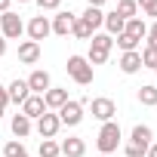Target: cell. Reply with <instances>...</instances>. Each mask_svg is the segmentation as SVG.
Here are the masks:
<instances>
[{
  "label": "cell",
  "instance_id": "obj_1",
  "mask_svg": "<svg viewBox=\"0 0 157 157\" xmlns=\"http://www.w3.org/2000/svg\"><path fill=\"white\" fill-rule=\"evenodd\" d=\"M120 142H123L120 123H117V120H108V123H102V129H99V139H96V148H99V154H114V151L120 148Z\"/></svg>",
  "mask_w": 157,
  "mask_h": 157
},
{
  "label": "cell",
  "instance_id": "obj_2",
  "mask_svg": "<svg viewBox=\"0 0 157 157\" xmlns=\"http://www.w3.org/2000/svg\"><path fill=\"white\" fill-rule=\"evenodd\" d=\"M111 46H114V37L111 34H93L90 37V56H86V62L93 68L96 65H105L108 56H111Z\"/></svg>",
  "mask_w": 157,
  "mask_h": 157
},
{
  "label": "cell",
  "instance_id": "obj_3",
  "mask_svg": "<svg viewBox=\"0 0 157 157\" xmlns=\"http://www.w3.org/2000/svg\"><path fill=\"white\" fill-rule=\"evenodd\" d=\"M68 77H71V80L74 83H80V86H90L93 83V65L86 62V56H68Z\"/></svg>",
  "mask_w": 157,
  "mask_h": 157
},
{
  "label": "cell",
  "instance_id": "obj_4",
  "mask_svg": "<svg viewBox=\"0 0 157 157\" xmlns=\"http://www.w3.org/2000/svg\"><path fill=\"white\" fill-rule=\"evenodd\" d=\"M0 34H3L6 40H19L22 34H25V22L19 19V13H3L0 16Z\"/></svg>",
  "mask_w": 157,
  "mask_h": 157
},
{
  "label": "cell",
  "instance_id": "obj_5",
  "mask_svg": "<svg viewBox=\"0 0 157 157\" xmlns=\"http://www.w3.org/2000/svg\"><path fill=\"white\" fill-rule=\"evenodd\" d=\"M56 114H59V123H62V126H77V123L83 120V102L68 99V102H65Z\"/></svg>",
  "mask_w": 157,
  "mask_h": 157
},
{
  "label": "cell",
  "instance_id": "obj_6",
  "mask_svg": "<svg viewBox=\"0 0 157 157\" xmlns=\"http://www.w3.org/2000/svg\"><path fill=\"white\" fill-rule=\"evenodd\" d=\"M25 31H28V40L40 43V40H46V37L52 34V25H49V19H46V16H34V19L25 25Z\"/></svg>",
  "mask_w": 157,
  "mask_h": 157
},
{
  "label": "cell",
  "instance_id": "obj_7",
  "mask_svg": "<svg viewBox=\"0 0 157 157\" xmlns=\"http://www.w3.org/2000/svg\"><path fill=\"white\" fill-rule=\"evenodd\" d=\"M90 108H93V117H96V120H102V123L114 120V114H117V105H114L111 99H105V96L93 99V102H90Z\"/></svg>",
  "mask_w": 157,
  "mask_h": 157
},
{
  "label": "cell",
  "instance_id": "obj_8",
  "mask_svg": "<svg viewBox=\"0 0 157 157\" xmlns=\"http://www.w3.org/2000/svg\"><path fill=\"white\" fill-rule=\"evenodd\" d=\"M59 129H62V123H59V114L56 111H46L43 117H37V136L40 139H56Z\"/></svg>",
  "mask_w": 157,
  "mask_h": 157
},
{
  "label": "cell",
  "instance_id": "obj_9",
  "mask_svg": "<svg viewBox=\"0 0 157 157\" xmlns=\"http://www.w3.org/2000/svg\"><path fill=\"white\" fill-rule=\"evenodd\" d=\"M49 86H52V77H49V71H43V68L31 71V77H28V90H31V96H43Z\"/></svg>",
  "mask_w": 157,
  "mask_h": 157
},
{
  "label": "cell",
  "instance_id": "obj_10",
  "mask_svg": "<svg viewBox=\"0 0 157 157\" xmlns=\"http://www.w3.org/2000/svg\"><path fill=\"white\" fill-rule=\"evenodd\" d=\"M74 22H77V16L68 10V13H59V16H52V34H59V37H68L71 34V28H74Z\"/></svg>",
  "mask_w": 157,
  "mask_h": 157
},
{
  "label": "cell",
  "instance_id": "obj_11",
  "mask_svg": "<svg viewBox=\"0 0 157 157\" xmlns=\"http://www.w3.org/2000/svg\"><path fill=\"white\" fill-rule=\"evenodd\" d=\"M151 142H154V132H151V126H145V123H136L132 126V132H129V145H136V148H151Z\"/></svg>",
  "mask_w": 157,
  "mask_h": 157
},
{
  "label": "cell",
  "instance_id": "obj_12",
  "mask_svg": "<svg viewBox=\"0 0 157 157\" xmlns=\"http://www.w3.org/2000/svg\"><path fill=\"white\" fill-rule=\"evenodd\" d=\"M6 96H10V102H13V105H25V99L31 96V90H28V80H19V77H16V80L6 86Z\"/></svg>",
  "mask_w": 157,
  "mask_h": 157
},
{
  "label": "cell",
  "instance_id": "obj_13",
  "mask_svg": "<svg viewBox=\"0 0 157 157\" xmlns=\"http://www.w3.org/2000/svg\"><path fill=\"white\" fill-rule=\"evenodd\" d=\"M65 102H68V90L49 86V90L43 93V105H46V111H59V108H62Z\"/></svg>",
  "mask_w": 157,
  "mask_h": 157
},
{
  "label": "cell",
  "instance_id": "obj_14",
  "mask_svg": "<svg viewBox=\"0 0 157 157\" xmlns=\"http://www.w3.org/2000/svg\"><path fill=\"white\" fill-rule=\"evenodd\" d=\"M22 114H25L28 120H37V117H43V114H46L43 96H28V99H25V105H22Z\"/></svg>",
  "mask_w": 157,
  "mask_h": 157
},
{
  "label": "cell",
  "instance_id": "obj_15",
  "mask_svg": "<svg viewBox=\"0 0 157 157\" xmlns=\"http://www.w3.org/2000/svg\"><path fill=\"white\" fill-rule=\"evenodd\" d=\"M59 151H62L65 157H83V154H86V142L77 139V136H68V139L59 145Z\"/></svg>",
  "mask_w": 157,
  "mask_h": 157
},
{
  "label": "cell",
  "instance_id": "obj_16",
  "mask_svg": "<svg viewBox=\"0 0 157 157\" xmlns=\"http://www.w3.org/2000/svg\"><path fill=\"white\" fill-rule=\"evenodd\" d=\"M37 59H40V43L22 40V43H19V62H22V65H34Z\"/></svg>",
  "mask_w": 157,
  "mask_h": 157
},
{
  "label": "cell",
  "instance_id": "obj_17",
  "mask_svg": "<svg viewBox=\"0 0 157 157\" xmlns=\"http://www.w3.org/2000/svg\"><path fill=\"white\" fill-rule=\"evenodd\" d=\"M120 71H123V74L142 71V52H139V49H136V52H123V56H120Z\"/></svg>",
  "mask_w": 157,
  "mask_h": 157
},
{
  "label": "cell",
  "instance_id": "obj_18",
  "mask_svg": "<svg viewBox=\"0 0 157 157\" xmlns=\"http://www.w3.org/2000/svg\"><path fill=\"white\" fill-rule=\"evenodd\" d=\"M123 34H129V37H136V40H142V37H148V25H145V19H142V16H136V19H129V22L123 25Z\"/></svg>",
  "mask_w": 157,
  "mask_h": 157
},
{
  "label": "cell",
  "instance_id": "obj_19",
  "mask_svg": "<svg viewBox=\"0 0 157 157\" xmlns=\"http://www.w3.org/2000/svg\"><path fill=\"white\" fill-rule=\"evenodd\" d=\"M123 22H129V19H136L139 16V3L136 0H117V10H114Z\"/></svg>",
  "mask_w": 157,
  "mask_h": 157
},
{
  "label": "cell",
  "instance_id": "obj_20",
  "mask_svg": "<svg viewBox=\"0 0 157 157\" xmlns=\"http://www.w3.org/2000/svg\"><path fill=\"white\" fill-rule=\"evenodd\" d=\"M102 25H105V31H108L111 37H117V34H123V25H126V22H123L117 13H105V22H102Z\"/></svg>",
  "mask_w": 157,
  "mask_h": 157
},
{
  "label": "cell",
  "instance_id": "obj_21",
  "mask_svg": "<svg viewBox=\"0 0 157 157\" xmlns=\"http://www.w3.org/2000/svg\"><path fill=\"white\" fill-rule=\"evenodd\" d=\"M10 126H13V136H16V139H25V136L31 132V120H28L25 114H16V117L10 120Z\"/></svg>",
  "mask_w": 157,
  "mask_h": 157
},
{
  "label": "cell",
  "instance_id": "obj_22",
  "mask_svg": "<svg viewBox=\"0 0 157 157\" xmlns=\"http://www.w3.org/2000/svg\"><path fill=\"white\" fill-rule=\"evenodd\" d=\"M80 19H83V22H86V25L96 31V28H102V22H105V13H102V10H96V6H86V13H83Z\"/></svg>",
  "mask_w": 157,
  "mask_h": 157
},
{
  "label": "cell",
  "instance_id": "obj_23",
  "mask_svg": "<svg viewBox=\"0 0 157 157\" xmlns=\"http://www.w3.org/2000/svg\"><path fill=\"white\" fill-rule=\"evenodd\" d=\"M139 102H142L145 108H154V105H157V86H154V83H145V86L139 90Z\"/></svg>",
  "mask_w": 157,
  "mask_h": 157
},
{
  "label": "cell",
  "instance_id": "obj_24",
  "mask_svg": "<svg viewBox=\"0 0 157 157\" xmlns=\"http://www.w3.org/2000/svg\"><path fill=\"white\" fill-rule=\"evenodd\" d=\"M37 154H40V157H59L62 151H59V142H56V139H40Z\"/></svg>",
  "mask_w": 157,
  "mask_h": 157
},
{
  "label": "cell",
  "instance_id": "obj_25",
  "mask_svg": "<svg viewBox=\"0 0 157 157\" xmlns=\"http://www.w3.org/2000/svg\"><path fill=\"white\" fill-rule=\"evenodd\" d=\"M71 34H74L77 40H90V37H93L96 31H93V28H90V25H86V22L80 19V16H77V22H74V28H71Z\"/></svg>",
  "mask_w": 157,
  "mask_h": 157
},
{
  "label": "cell",
  "instance_id": "obj_26",
  "mask_svg": "<svg viewBox=\"0 0 157 157\" xmlns=\"http://www.w3.org/2000/svg\"><path fill=\"white\" fill-rule=\"evenodd\" d=\"M3 157H31V154L25 151V145H22V142H16V139H13V142H6V145H3Z\"/></svg>",
  "mask_w": 157,
  "mask_h": 157
},
{
  "label": "cell",
  "instance_id": "obj_27",
  "mask_svg": "<svg viewBox=\"0 0 157 157\" xmlns=\"http://www.w3.org/2000/svg\"><path fill=\"white\" fill-rule=\"evenodd\" d=\"M114 43H117L123 52H136V49H139V40H136V37H129V34H117V40H114Z\"/></svg>",
  "mask_w": 157,
  "mask_h": 157
},
{
  "label": "cell",
  "instance_id": "obj_28",
  "mask_svg": "<svg viewBox=\"0 0 157 157\" xmlns=\"http://www.w3.org/2000/svg\"><path fill=\"white\" fill-rule=\"evenodd\" d=\"M142 68H157V49H151V46H145L142 49Z\"/></svg>",
  "mask_w": 157,
  "mask_h": 157
},
{
  "label": "cell",
  "instance_id": "obj_29",
  "mask_svg": "<svg viewBox=\"0 0 157 157\" xmlns=\"http://www.w3.org/2000/svg\"><path fill=\"white\" fill-rule=\"evenodd\" d=\"M142 16H151V19L157 22V0H151L148 6H142Z\"/></svg>",
  "mask_w": 157,
  "mask_h": 157
},
{
  "label": "cell",
  "instance_id": "obj_30",
  "mask_svg": "<svg viewBox=\"0 0 157 157\" xmlns=\"http://www.w3.org/2000/svg\"><path fill=\"white\" fill-rule=\"evenodd\" d=\"M123 151H126V157H145V154H148L145 148H136V145H126Z\"/></svg>",
  "mask_w": 157,
  "mask_h": 157
},
{
  "label": "cell",
  "instance_id": "obj_31",
  "mask_svg": "<svg viewBox=\"0 0 157 157\" xmlns=\"http://www.w3.org/2000/svg\"><path fill=\"white\" fill-rule=\"evenodd\" d=\"M148 46H151V49H157V22L148 28Z\"/></svg>",
  "mask_w": 157,
  "mask_h": 157
},
{
  "label": "cell",
  "instance_id": "obj_32",
  "mask_svg": "<svg viewBox=\"0 0 157 157\" xmlns=\"http://www.w3.org/2000/svg\"><path fill=\"white\" fill-rule=\"evenodd\" d=\"M34 3H37L40 10H59V3H62V0H34Z\"/></svg>",
  "mask_w": 157,
  "mask_h": 157
},
{
  "label": "cell",
  "instance_id": "obj_33",
  "mask_svg": "<svg viewBox=\"0 0 157 157\" xmlns=\"http://www.w3.org/2000/svg\"><path fill=\"white\" fill-rule=\"evenodd\" d=\"M6 105H10V96H6V86H3V83H0V108H3V111H6Z\"/></svg>",
  "mask_w": 157,
  "mask_h": 157
},
{
  "label": "cell",
  "instance_id": "obj_34",
  "mask_svg": "<svg viewBox=\"0 0 157 157\" xmlns=\"http://www.w3.org/2000/svg\"><path fill=\"white\" fill-rule=\"evenodd\" d=\"M10 6H13V0H0V16L10 13Z\"/></svg>",
  "mask_w": 157,
  "mask_h": 157
},
{
  "label": "cell",
  "instance_id": "obj_35",
  "mask_svg": "<svg viewBox=\"0 0 157 157\" xmlns=\"http://www.w3.org/2000/svg\"><path fill=\"white\" fill-rule=\"evenodd\" d=\"M3 56H6V37L0 34V59H3Z\"/></svg>",
  "mask_w": 157,
  "mask_h": 157
},
{
  "label": "cell",
  "instance_id": "obj_36",
  "mask_svg": "<svg viewBox=\"0 0 157 157\" xmlns=\"http://www.w3.org/2000/svg\"><path fill=\"white\" fill-rule=\"evenodd\" d=\"M86 3H90V6H96V10H102V6L108 3V0H86Z\"/></svg>",
  "mask_w": 157,
  "mask_h": 157
},
{
  "label": "cell",
  "instance_id": "obj_37",
  "mask_svg": "<svg viewBox=\"0 0 157 157\" xmlns=\"http://www.w3.org/2000/svg\"><path fill=\"white\" fill-rule=\"evenodd\" d=\"M145 157H157V142H151V148H148V154Z\"/></svg>",
  "mask_w": 157,
  "mask_h": 157
},
{
  "label": "cell",
  "instance_id": "obj_38",
  "mask_svg": "<svg viewBox=\"0 0 157 157\" xmlns=\"http://www.w3.org/2000/svg\"><path fill=\"white\" fill-rule=\"evenodd\" d=\"M136 3H139V6H148V3H151V0H136Z\"/></svg>",
  "mask_w": 157,
  "mask_h": 157
},
{
  "label": "cell",
  "instance_id": "obj_39",
  "mask_svg": "<svg viewBox=\"0 0 157 157\" xmlns=\"http://www.w3.org/2000/svg\"><path fill=\"white\" fill-rule=\"evenodd\" d=\"M19 3H31V0H19Z\"/></svg>",
  "mask_w": 157,
  "mask_h": 157
},
{
  "label": "cell",
  "instance_id": "obj_40",
  "mask_svg": "<svg viewBox=\"0 0 157 157\" xmlns=\"http://www.w3.org/2000/svg\"><path fill=\"white\" fill-rule=\"evenodd\" d=\"M99 157H111V154H99Z\"/></svg>",
  "mask_w": 157,
  "mask_h": 157
},
{
  "label": "cell",
  "instance_id": "obj_41",
  "mask_svg": "<svg viewBox=\"0 0 157 157\" xmlns=\"http://www.w3.org/2000/svg\"><path fill=\"white\" fill-rule=\"evenodd\" d=\"M0 117H3V108H0Z\"/></svg>",
  "mask_w": 157,
  "mask_h": 157
},
{
  "label": "cell",
  "instance_id": "obj_42",
  "mask_svg": "<svg viewBox=\"0 0 157 157\" xmlns=\"http://www.w3.org/2000/svg\"><path fill=\"white\" fill-rule=\"evenodd\" d=\"M154 74H157V68H154Z\"/></svg>",
  "mask_w": 157,
  "mask_h": 157
}]
</instances>
